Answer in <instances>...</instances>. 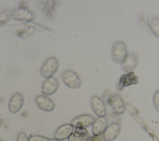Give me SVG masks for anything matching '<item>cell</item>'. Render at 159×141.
<instances>
[{"label": "cell", "instance_id": "1", "mask_svg": "<svg viewBox=\"0 0 159 141\" xmlns=\"http://www.w3.org/2000/svg\"><path fill=\"white\" fill-rule=\"evenodd\" d=\"M59 66V61L57 58L51 56L47 58L42 63L40 68V73L43 78H48L53 76Z\"/></svg>", "mask_w": 159, "mask_h": 141}, {"label": "cell", "instance_id": "2", "mask_svg": "<svg viewBox=\"0 0 159 141\" xmlns=\"http://www.w3.org/2000/svg\"><path fill=\"white\" fill-rule=\"evenodd\" d=\"M127 53V47L124 41L116 40L114 43L111 50V57L115 63L121 64Z\"/></svg>", "mask_w": 159, "mask_h": 141}, {"label": "cell", "instance_id": "3", "mask_svg": "<svg viewBox=\"0 0 159 141\" xmlns=\"http://www.w3.org/2000/svg\"><path fill=\"white\" fill-rule=\"evenodd\" d=\"M63 83L70 88L77 89L82 85V81L80 76L72 70H65L61 75Z\"/></svg>", "mask_w": 159, "mask_h": 141}, {"label": "cell", "instance_id": "4", "mask_svg": "<svg viewBox=\"0 0 159 141\" xmlns=\"http://www.w3.org/2000/svg\"><path fill=\"white\" fill-rule=\"evenodd\" d=\"M12 17L16 20L32 21L35 17V12L25 6H19L12 12Z\"/></svg>", "mask_w": 159, "mask_h": 141}, {"label": "cell", "instance_id": "5", "mask_svg": "<svg viewBox=\"0 0 159 141\" xmlns=\"http://www.w3.org/2000/svg\"><path fill=\"white\" fill-rule=\"evenodd\" d=\"M92 111L98 117H104L107 114V107L104 100L98 96H93L90 99Z\"/></svg>", "mask_w": 159, "mask_h": 141}, {"label": "cell", "instance_id": "6", "mask_svg": "<svg viewBox=\"0 0 159 141\" xmlns=\"http://www.w3.org/2000/svg\"><path fill=\"white\" fill-rule=\"evenodd\" d=\"M24 103V96L20 92L14 93L10 98L8 102V109L10 112L16 114L22 108Z\"/></svg>", "mask_w": 159, "mask_h": 141}, {"label": "cell", "instance_id": "7", "mask_svg": "<svg viewBox=\"0 0 159 141\" xmlns=\"http://www.w3.org/2000/svg\"><path fill=\"white\" fill-rule=\"evenodd\" d=\"M95 118L91 114H81L74 117L71 121V124L74 128H85L93 125Z\"/></svg>", "mask_w": 159, "mask_h": 141}, {"label": "cell", "instance_id": "8", "mask_svg": "<svg viewBox=\"0 0 159 141\" xmlns=\"http://www.w3.org/2000/svg\"><path fill=\"white\" fill-rule=\"evenodd\" d=\"M58 87V80L54 76H52L48 78H45L42 85L41 92L42 94L50 96L53 94L57 91Z\"/></svg>", "mask_w": 159, "mask_h": 141}, {"label": "cell", "instance_id": "9", "mask_svg": "<svg viewBox=\"0 0 159 141\" xmlns=\"http://www.w3.org/2000/svg\"><path fill=\"white\" fill-rule=\"evenodd\" d=\"M108 103L117 114H122L126 110L125 104L122 98L117 94H111L108 99Z\"/></svg>", "mask_w": 159, "mask_h": 141}, {"label": "cell", "instance_id": "10", "mask_svg": "<svg viewBox=\"0 0 159 141\" xmlns=\"http://www.w3.org/2000/svg\"><path fill=\"white\" fill-rule=\"evenodd\" d=\"M139 60V55L135 52L128 53L124 60L121 63L122 70L127 73L132 71L137 65Z\"/></svg>", "mask_w": 159, "mask_h": 141}, {"label": "cell", "instance_id": "11", "mask_svg": "<svg viewBox=\"0 0 159 141\" xmlns=\"http://www.w3.org/2000/svg\"><path fill=\"white\" fill-rule=\"evenodd\" d=\"M35 102L38 107L47 112L53 111L55 107L54 102L48 96L42 94L37 95L35 98Z\"/></svg>", "mask_w": 159, "mask_h": 141}, {"label": "cell", "instance_id": "12", "mask_svg": "<svg viewBox=\"0 0 159 141\" xmlns=\"http://www.w3.org/2000/svg\"><path fill=\"white\" fill-rule=\"evenodd\" d=\"M74 130V127L71 124H64L59 126L53 134L54 139L58 140H64L68 139L72 134Z\"/></svg>", "mask_w": 159, "mask_h": 141}, {"label": "cell", "instance_id": "13", "mask_svg": "<svg viewBox=\"0 0 159 141\" xmlns=\"http://www.w3.org/2000/svg\"><path fill=\"white\" fill-rule=\"evenodd\" d=\"M120 130L121 126L119 123L117 122L111 123L107 126V129L102 134L104 141L114 140L120 134Z\"/></svg>", "mask_w": 159, "mask_h": 141}, {"label": "cell", "instance_id": "14", "mask_svg": "<svg viewBox=\"0 0 159 141\" xmlns=\"http://www.w3.org/2000/svg\"><path fill=\"white\" fill-rule=\"evenodd\" d=\"M108 126L107 119L106 116L95 119L92 125V132L94 135H102Z\"/></svg>", "mask_w": 159, "mask_h": 141}, {"label": "cell", "instance_id": "15", "mask_svg": "<svg viewBox=\"0 0 159 141\" xmlns=\"http://www.w3.org/2000/svg\"><path fill=\"white\" fill-rule=\"evenodd\" d=\"M138 81V77L134 74V72L130 71L121 76L119 81L118 88L120 90H121L125 86L137 83Z\"/></svg>", "mask_w": 159, "mask_h": 141}, {"label": "cell", "instance_id": "16", "mask_svg": "<svg viewBox=\"0 0 159 141\" xmlns=\"http://www.w3.org/2000/svg\"><path fill=\"white\" fill-rule=\"evenodd\" d=\"M89 134L85 128H75L72 134L68 137V141H88Z\"/></svg>", "mask_w": 159, "mask_h": 141}, {"label": "cell", "instance_id": "17", "mask_svg": "<svg viewBox=\"0 0 159 141\" xmlns=\"http://www.w3.org/2000/svg\"><path fill=\"white\" fill-rule=\"evenodd\" d=\"M148 26L152 33L159 39V17H152L148 22Z\"/></svg>", "mask_w": 159, "mask_h": 141}, {"label": "cell", "instance_id": "18", "mask_svg": "<svg viewBox=\"0 0 159 141\" xmlns=\"http://www.w3.org/2000/svg\"><path fill=\"white\" fill-rule=\"evenodd\" d=\"M12 14L11 10L6 9L0 12V23H5Z\"/></svg>", "mask_w": 159, "mask_h": 141}, {"label": "cell", "instance_id": "19", "mask_svg": "<svg viewBox=\"0 0 159 141\" xmlns=\"http://www.w3.org/2000/svg\"><path fill=\"white\" fill-rule=\"evenodd\" d=\"M153 102L155 109L159 112V89H158L153 94Z\"/></svg>", "mask_w": 159, "mask_h": 141}, {"label": "cell", "instance_id": "20", "mask_svg": "<svg viewBox=\"0 0 159 141\" xmlns=\"http://www.w3.org/2000/svg\"><path fill=\"white\" fill-rule=\"evenodd\" d=\"M30 141H48V138L40 135H31L29 137Z\"/></svg>", "mask_w": 159, "mask_h": 141}, {"label": "cell", "instance_id": "21", "mask_svg": "<svg viewBox=\"0 0 159 141\" xmlns=\"http://www.w3.org/2000/svg\"><path fill=\"white\" fill-rule=\"evenodd\" d=\"M16 141H30V140L27 134L24 132H21L18 134L16 138Z\"/></svg>", "mask_w": 159, "mask_h": 141}, {"label": "cell", "instance_id": "22", "mask_svg": "<svg viewBox=\"0 0 159 141\" xmlns=\"http://www.w3.org/2000/svg\"><path fill=\"white\" fill-rule=\"evenodd\" d=\"M88 141H104L103 135H93L90 137Z\"/></svg>", "mask_w": 159, "mask_h": 141}, {"label": "cell", "instance_id": "23", "mask_svg": "<svg viewBox=\"0 0 159 141\" xmlns=\"http://www.w3.org/2000/svg\"><path fill=\"white\" fill-rule=\"evenodd\" d=\"M48 141H60V140H56L55 139H49L48 138Z\"/></svg>", "mask_w": 159, "mask_h": 141}, {"label": "cell", "instance_id": "24", "mask_svg": "<svg viewBox=\"0 0 159 141\" xmlns=\"http://www.w3.org/2000/svg\"><path fill=\"white\" fill-rule=\"evenodd\" d=\"M2 121L1 119L0 118V127L2 126Z\"/></svg>", "mask_w": 159, "mask_h": 141}, {"label": "cell", "instance_id": "25", "mask_svg": "<svg viewBox=\"0 0 159 141\" xmlns=\"http://www.w3.org/2000/svg\"><path fill=\"white\" fill-rule=\"evenodd\" d=\"M0 141H5V140H0Z\"/></svg>", "mask_w": 159, "mask_h": 141}]
</instances>
